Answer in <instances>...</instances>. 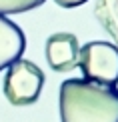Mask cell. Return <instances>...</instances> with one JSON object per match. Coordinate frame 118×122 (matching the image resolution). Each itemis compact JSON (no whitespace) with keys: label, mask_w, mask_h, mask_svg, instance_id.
<instances>
[{"label":"cell","mask_w":118,"mask_h":122,"mask_svg":"<svg viewBox=\"0 0 118 122\" xmlns=\"http://www.w3.org/2000/svg\"><path fill=\"white\" fill-rule=\"evenodd\" d=\"M58 108L62 122H118V88L68 78L60 84Z\"/></svg>","instance_id":"1"},{"label":"cell","mask_w":118,"mask_h":122,"mask_svg":"<svg viewBox=\"0 0 118 122\" xmlns=\"http://www.w3.org/2000/svg\"><path fill=\"white\" fill-rule=\"evenodd\" d=\"M42 86H44V72L34 62L18 58L16 62L8 66L2 90L10 104L28 106L40 98Z\"/></svg>","instance_id":"2"},{"label":"cell","mask_w":118,"mask_h":122,"mask_svg":"<svg viewBox=\"0 0 118 122\" xmlns=\"http://www.w3.org/2000/svg\"><path fill=\"white\" fill-rule=\"evenodd\" d=\"M78 66L86 80L106 86L118 84V46L112 42L94 40L80 48Z\"/></svg>","instance_id":"3"},{"label":"cell","mask_w":118,"mask_h":122,"mask_svg":"<svg viewBox=\"0 0 118 122\" xmlns=\"http://www.w3.org/2000/svg\"><path fill=\"white\" fill-rule=\"evenodd\" d=\"M80 44L70 32H56L46 40V62L56 72H70L78 66Z\"/></svg>","instance_id":"4"},{"label":"cell","mask_w":118,"mask_h":122,"mask_svg":"<svg viewBox=\"0 0 118 122\" xmlns=\"http://www.w3.org/2000/svg\"><path fill=\"white\" fill-rule=\"evenodd\" d=\"M24 48H26V36L20 26H16L4 14H0V72L18 58H22Z\"/></svg>","instance_id":"5"},{"label":"cell","mask_w":118,"mask_h":122,"mask_svg":"<svg viewBox=\"0 0 118 122\" xmlns=\"http://www.w3.org/2000/svg\"><path fill=\"white\" fill-rule=\"evenodd\" d=\"M94 16L118 44V0H96Z\"/></svg>","instance_id":"6"},{"label":"cell","mask_w":118,"mask_h":122,"mask_svg":"<svg viewBox=\"0 0 118 122\" xmlns=\"http://www.w3.org/2000/svg\"><path fill=\"white\" fill-rule=\"evenodd\" d=\"M46 0H0V14H20L42 6Z\"/></svg>","instance_id":"7"},{"label":"cell","mask_w":118,"mask_h":122,"mask_svg":"<svg viewBox=\"0 0 118 122\" xmlns=\"http://www.w3.org/2000/svg\"><path fill=\"white\" fill-rule=\"evenodd\" d=\"M58 6H62V8H76V6H80V4H84V2H88V0H54Z\"/></svg>","instance_id":"8"}]
</instances>
